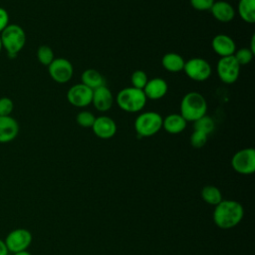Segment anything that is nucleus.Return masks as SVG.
I'll list each match as a JSON object with an SVG mask.
<instances>
[{
    "label": "nucleus",
    "mask_w": 255,
    "mask_h": 255,
    "mask_svg": "<svg viewBox=\"0 0 255 255\" xmlns=\"http://www.w3.org/2000/svg\"><path fill=\"white\" fill-rule=\"evenodd\" d=\"M213 221L221 229L233 228L243 218L244 209L241 203L235 200H222L215 205Z\"/></svg>",
    "instance_id": "1"
},
{
    "label": "nucleus",
    "mask_w": 255,
    "mask_h": 255,
    "mask_svg": "<svg viewBox=\"0 0 255 255\" xmlns=\"http://www.w3.org/2000/svg\"><path fill=\"white\" fill-rule=\"evenodd\" d=\"M180 115L186 122H195L207 113V102L198 92H189L180 102Z\"/></svg>",
    "instance_id": "2"
},
{
    "label": "nucleus",
    "mask_w": 255,
    "mask_h": 255,
    "mask_svg": "<svg viewBox=\"0 0 255 255\" xmlns=\"http://www.w3.org/2000/svg\"><path fill=\"white\" fill-rule=\"evenodd\" d=\"M146 101L143 91L133 87L122 89L116 97V102L120 109L127 113L140 112L144 108Z\"/></svg>",
    "instance_id": "3"
},
{
    "label": "nucleus",
    "mask_w": 255,
    "mask_h": 255,
    "mask_svg": "<svg viewBox=\"0 0 255 255\" xmlns=\"http://www.w3.org/2000/svg\"><path fill=\"white\" fill-rule=\"evenodd\" d=\"M2 46L10 58H14L23 49L26 43V34L23 28L17 24L7 25L0 35Z\"/></svg>",
    "instance_id": "4"
},
{
    "label": "nucleus",
    "mask_w": 255,
    "mask_h": 255,
    "mask_svg": "<svg viewBox=\"0 0 255 255\" xmlns=\"http://www.w3.org/2000/svg\"><path fill=\"white\" fill-rule=\"evenodd\" d=\"M162 128V117L156 112H143L134 120V129L139 137H148Z\"/></svg>",
    "instance_id": "5"
},
{
    "label": "nucleus",
    "mask_w": 255,
    "mask_h": 255,
    "mask_svg": "<svg viewBox=\"0 0 255 255\" xmlns=\"http://www.w3.org/2000/svg\"><path fill=\"white\" fill-rule=\"evenodd\" d=\"M183 71L185 75L195 82H204L211 76L210 64L203 58H191L185 61Z\"/></svg>",
    "instance_id": "6"
},
{
    "label": "nucleus",
    "mask_w": 255,
    "mask_h": 255,
    "mask_svg": "<svg viewBox=\"0 0 255 255\" xmlns=\"http://www.w3.org/2000/svg\"><path fill=\"white\" fill-rule=\"evenodd\" d=\"M233 169L241 174H251L255 171V150L246 147L234 153L231 159Z\"/></svg>",
    "instance_id": "7"
},
{
    "label": "nucleus",
    "mask_w": 255,
    "mask_h": 255,
    "mask_svg": "<svg viewBox=\"0 0 255 255\" xmlns=\"http://www.w3.org/2000/svg\"><path fill=\"white\" fill-rule=\"evenodd\" d=\"M9 253L27 250L32 242V234L28 229L17 228L11 230L4 239Z\"/></svg>",
    "instance_id": "8"
},
{
    "label": "nucleus",
    "mask_w": 255,
    "mask_h": 255,
    "mask_svg": "<svg viewBox=\"0 0 255 255\" xmlns=\"http://www.w3.org/2000/svg\"><path fill=\"white\" fill-rule=\"evenodd\" d=\"M216 72L221 82L231 85L239 78L240 65L233 56L222 57L217 63Z\"/></svg>",
    "instance_id": "9"
},
{
    "label": "nucleus",
    "mask_w": 255,
    "mask_h": 255,
    "mask_svg": "<svg viewBox=\"0 0 255 255\" xmlns=\"http://www.w3.org/2000/svg\"><path fill=\"white\" fill-rule=\"evenodd\" d=\"M50 77L59 84L69 82L74 75V67L72 63L65 58H55L48 66Z\"/></svg>",
    "instance_id": "10"
},
{
    "label": "nucleus",
    "mask_w": 255,
    "mask_h": 255,
    "mask_svg": "<svg viewBox=\"0 0 255 255\" xmlns=\"http://www.w3.org/2000/svg\"><path fill=\"white\" fill-rule=\"evenodd\" d=\"M93 90L84 84H75L67 92L68 102L77 108H84L92 104Z\"/></svg>",
    "instance_id": "11"
},
{
    "label": "nucleus",
    "mask_w": 255,
    "mask_h": 255,
    "mask_svg": "<svg viewBox=\"0 0 255 255\" xmlns=\"http://www.w3.org/2000/svg\"><path fill=\"white\" fill-rule=\"evenodd\" d=\"M93 132L100 138L109 139L113 137L117 132L116 122L107 116H102L96 118L93 127L91 128Z\"/></svg>",
    "instance_id": "12"
},
{
    "label": "nucleus",
    "mask_w": 255,
    "mask_h": 255,
    "mask_svg": "<svg viewBox=\"0 0 255 255\" xmlns=\"http://www.w3.org/2000/svg\"><path fill=\"white\" fill-rule=\"evenodd\" d=\"M211 47L215 54L222 57L233 56L236 49L234 40L226 34H218L213 37L211 41Z\"/></svg>",
    "instance_id": "13"
},
{
    "label": "nucleus",
    "mask_w": 255,
    "mask_h": 255,
    "mask_svg": "<svg viewBox=\"0 0 255 255\" xmlns=\"http://www.w3.org/2000/svg\"><path fill=\"white\" fill-rule=\"evenodd\" d=\"M114 101L115 99L111 90L106 86H102L93 91L92 104L99 112H107L111 110Z\"/></svg>",
    "instance_id": "14"
},
{
    "label": "nucleus",
    "mask_w": 255,
    "mask_h": 255,
    "mask_svg": "<svg viewBox=\"0 0 255 255\" xmlns=\"http://www.w3.org/2000/svg\"><path fill=\"white\" fill-rule=\"evenodd\" d=\"M209 11L214 19L221 23L231 22L236 14L234 7L229 2L223 0L215 1Z\"/></svg>",
    "instance_id": "15"
},
{
    "label": "nucleus",
    "mask_w": 255,
    "mask_h": 255,
    "mask_svg": "<svg viewBox=\"0 0 255 255\" xmlns=\"http://www.w3.org/2000/svg\"><path fill=\"white\" fill-rule=\"evenodd\" d=\"M19 125L10 116H0V143L10 142L18 135Z\"/></svg>",
    "instance_id": "16"
},
{
    "label": "nucleus",
    "mask_w": 255,
    "mask_h": 255,
    "mask_svg": "<svg viewBox=\"0 0 255 255\" xmlns=\"http://www.w3.org/2000/svg\"><path fill=\"white\" fill-rule=\"evenodd\" d=\"M142 91L146 99L155 101L163 98L167 94L168 85L166 81L161 78H152L147 81Z\"/></svg>",
    "instance_id": "17"
},
{
    "label": "nucleus",
    "mask_w": 255,
    "mask_h": 255,
    "mask_svg": "<svg viewBox=\"0 0 255 255\" xmlns=\"http://www.w3.org/2000/svg\"><path fill=\"white\" fill-rule=\"evenodd\" d=\"M187 126V122L180 114H170L162 119V128L171 134L182 132Z\"/></svg>",
    "instance_id": "18"
},
{
    "label": "nucleus",
    "mask_w": 255,
    "mask_h": 255,
    "mask_svg": "<svg viewBox=\"0 0 255 255\" xmlns=\"http://www.w3.org/2000/svg\"><path fill=\"white\" fill-rule=\"evenodd\" d=\"M185 60L183 57L177 53L169 52L163 55L161 59V65L167 72L178 73L183 71Z\"/></svg>",
    "instance_id": "19"
},
{
    "label": "nucleus",
    "mask_w": 255,
    "mask_h": 255,
    "mask_svg": "<svg viewBox=\"0 0 255 255\" xmlns=\"http://www.w3.org/2000/svg\"><path fill=\"white\" fill-rule=\"evenodd\" d=\"M81 80H82V84L89 87L93 91L102 86H105V79H104L103 75L95 69L85 70L82 73Z\"/></svg>",
    "instance_id": "20"
},
{
    "label": "nucleus",
    "mask_w": 255,
    "mask_h": 255,
    "mask_svg": "<svg viewBox=\"0 0 255 255\" xmlns=\"http://www.w3.org/2000/svg\"><path fill=\"white\" fill-rule=\"evenodd\" d=\"M237 11L244 22L255 23V0H239Z\"/></svg>",
    "instance_id": "21"
},
{
    "label": "nucleus",
    "mask_w": 255,
    "mask_h": 255,
    "mask_svg": "<svg viewBox=\"0 0 255 255\" xmlns=\"http://www.w3.org/2000/svg\"><path fill=\"white\" fill-rule=\"evenodd\" d=\"M202 199L211 205H217L220 201H222L221 191L213 185H205L201 190Z\"/></svg>",
    "instance_id": "22"
},
{
    "label": "nucleus",
    "mask_w": 255,
    "mask_h": 255,
    "mask_svg": "<svg viewBox=\"0 0 255 255\" xmlns=\"http://www.w3.org/2000/svg\"><path fill=\"white\" fill-rule=\"evenodd\" d=\"M193 128L194 130H199L201 132H204L205 134L209 135L213 132L215 128V123L212 118H210L207 115H204L203 117L199 118L195 122H193Z\"/></svg>",
    "instance_id": "23"
},
{
    "label": "nucleus",
    "mask_w": 255,
    "mask_h": 255,
    "mask_svg": "<svg viewBox=\"0 0 255 255\" xmlns=\"http://www.w3.org/2000/svg\"><path fill=\"white\" fill-rule=\"evenodd\" d=\"M37 59L42 65L48 67L55 59L52 48L47 45L40 46L37 50Z\"/></svg>",
    "instance_id": "24"
},
{
    "label": "nucleus",
    "mask_w": 255,
    "mask_h": 255,
    "mask_svg": "<svg viewBox=\"0 0 255 255\" xmlns=\"http://www.w3.org/2000/svg\"><path fill=\"white\" fill-rule=\"evenodd\" d=\"M233 57L235 58V60L238 62V64L240 66L242 65H247L249 64L252 60H253V57H254V53L248 48H240L238 50L235 51Z\"/></svg>",
    "instance_id": "25"
},
{
    "label": "nucleus",
    "mask_w": 255,
    "mask_h": 255,
    "mask_svg": "<svg viewBox=\"0 0 255 255\" xmlns=\"http://www.w3.org/2000/svg\"><path fill=\"white\" fill-rule=\"evenodd\" d=\"M148 79H147V75L145 72H143L142 70H135L131 76H130V83H131V87L136 88V89H140L143 90L144 86L146 85Z\"/></svg>",
    "instance_id": "26"
},
{
    "label": "nucleus",
    "mask_w": 255,
    "mask_h": 255,
    "mask_svg": "<svg viewBox=\"0 0 255 255\" xmlns=\"http://www.w3.org/2000/svg\"><path fill=\"white\" fill-rule=\"evenodd\" d=\"M96 117L90 111H81L76 117L77 124L82 128H92Z\"/></svg>",
    "instance_id": "27"
},
{
    "label": "nucleus",
    "mask_w": 255,
    "mask_h": 255,
    "mask_svg": "<svg viewBox=\"0 0 255 255\" xmlns=\"http://www.w3.org/2000/svg\"><path fill=\"white\" fill-rule=\"evenodd\" d=\"M207 137L208 135L205 134L204 132H201L199 130H193V132L190 135L189 141L194 148H201L207 142Z\"/></svg>",
    "instance_id": "28"
},
{
    "label": "nucleus",
    "mask_w": 255,
    "mask_h": 255,
    "mask_svg": "<svg viewBox=\"0 0 255 255\" xmlns=\"http://www.w3.org/2000/svg\"><path fill=\"white\" fill-rule=\"evenodd\" d=\"M14 108V104L10 98L3 97L0 98V116H9Z\"/></svg>",
    "instance_id": "29"
},
{
    "label": "nucleus",
    "mask_w": 255,
    "mask_h": 255,
    "mask_svg": "<svg viewBox=\"0 0 255 255\" xmlns=\"http://www.w3.org/2000/svg\"><path fill=\"white\" fill-rule=\"evenodd\" d=\"M190 5L197 11H207L211 8L215 0H189Z\"/></svg>",
    "instance_id": "30"
},
{
    "label": "nucleus",
    "mask_w": 255,
    "mask_h": 255,
    "mask_svg": "<svg viewBox=\"0 0 255 255\" xmlns=\"http://www.w3.org/2000/svg\"><path fill=\"white\" fill-rule=\"evenodd\" d=\"M8 21H9V16L7 11L4 8L0 7V33L7 27Z\"/></svg>",
    "instance_id": "31"
},
{
    "label": "nucleus",
    "mask_w": 255,
    "mask_h": 255,
    "mask_svg": "<svg viewBox=\"0 0 255 255\" xmlns=\"http://www.w3.org/2000/svg\"><path fill=\"white\" fill-rule=\"evenodd\" d=\"M0 255H9V251L3 239L0 238Z\"/></svg>",
    "instance_id": "32"
},
{
    "label": "nucleus",
    "mask_w": 255,
    "mask_h": 255,
    "mask_svg": "<svg viewBox=\"0 0 255 255\" xmlns=\"http://www.w3.org/2000/svg\"><path fill=\"white\" fill-rule=\"evenodd\" d=\"M250 47H248L254 54H255V47H254V44H255V35H253L252 36V38H251V42H250Z\"/></svg>",
    "instance_id": "33"
},
{
    "label": "nucleus",
    "mask_w": 255,
    "mask_h": 255,
    "mask_svg": "<svg viewBox=\"0 0 255 255\" xmlns=\"http://www.w3.org/2000/svg\"><path fill=\"white\" fill-rule=\"evenodd\" d=\"M13 255H32V254L30 252H28L27 250H24V251H20V252L14 253Z\"/></svg>",
    "instance_id": "34"
},
{
    "label": "nucleus",
    "mask_w": 255,
    "mask_h": 255,
    "mask_svg": "<svg viewBox=\"0 0 255 255\" xmlns=\"http://www.w3.org/2000/svg\"><path fill=\"white\" fill-rule=\"evenodd\" d=\"M2 48H3V46H2V42H1V38H0V52H1Z\"/></svg>",
    "instance_id": "35"
}]
</instances>
